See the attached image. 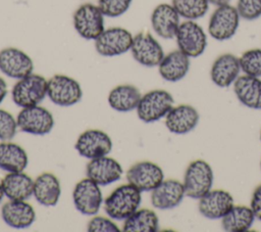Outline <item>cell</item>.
<instances>
[{"label": "cell", "mask_w": 261, "mask_h": 232, "mask_svg": "<svg viewBox=\"0 0 261 232\" xmlns=\"http://www.w3.org/2000/svg\"><path fill=\"white\" fill-rule=\"evenodd\" d=\"M186 196L182 182L175 179L163 180L151 191L152 205L161 211L176 207Z\"/></svg>", "instance_id": "ac0fdd59"}, {"label": "cell", "mask_w": 261, "mask_h": 232, "mask_svg": "<svg viewBox=\"0 0 261 232\" xmlns=\"http://www.w3.org/2000/svg\"><path fill=\"white\" fill-rule=\"evenodd\" d=\"M159 229V219L154 211L149 208L137 210L124 220V232H156Z\"/></svg>", "instance_id": "f546056e"}, {"label": "cell", "mask_w": 261, "mask_h": 232, "mask_svg": "<svg viewBox=\"0 0 261 232\" xmlns=\"http://www.w3.org/2000/svg\"><path fill=\"white\" fill-rule=\"evenodd\" d=\"M74 147L80 155L93 159L110 153L112 141L109 135L104 131L90 129L79 136Z\"/></svg>", "instance_id": "5bb4252c"}, {"label": "cell", "mask_w": 261, "mask_h": 232, "mask_svg": "<svg viewBox=\"0 0 261 232\" xmlns=\"http://www.w3.org/2000/svg\"><path fill=\"white\" fill-rule=\"evenodd\" d=\"M190 69V57L179 49L164 55L158 64L161 78L167 82H178L182 80Z\"/></svg>", "instance_id": "603a6c76"}, {"label": "cell", "mask_w": 261, "mask_h": 232, "mask_svg": "<svg viewBox=\"0 0 261 232\" xmlns=\"http://www.w3.org/2000/svg\"><path fill=\"white\" fill-rule=\"evenodd\" d=\"M133 0H98V7L104 16L118 17L129 8Z\"/></svg>", "instance_id": "d6a6232c"}, {"label": "cell", "mask_w": 261, "mask_h": 232, "mask_svg": "<svg viewBox=\"0 0 261 232\" xmlns=\"http://www.w3.org/2000/svg\"><path fill=\"white\" fill-rule=\"evenodd\" d=\"M241 65L239 57L231 53L219 55L210 69L211 81L219 88H227L239 78Z\"/></svg>", "instance_id": "44dd1931"}, {"label": "cell", "mask_w": 261, "mask_h": 232, "mask_svg": "<svg viewBox=\"0 0 261 232\" xmlns=\"http://www.w3.org/2000/svg\"><path fill=\"white\" fill-rule=\"evenodd\" d=\"M32 58L22 50L7 47L0 51V71L9 78L21 79L33 73Z\"/></svg>", "instance_id": "9a60e30c"}, {"label": "cell", "mask_w": 261, "mask_h": 232, "mask_svg": "<svg viewBox=\"0 0 261 232\" xmlns=\"http://www.w3.org/2000/svg\"><path fill=\"white\" fill-rule=\"evenodd\" d=\"M29 164L25 150L18 144L4 141L0 143V169L11 172H23Z\"/></svg>", "instance_id": "83f0119b"}, {"label": "cell", "mask_w": 261, "mask_h": 232, "mask_svg": "<svg viewBox=\"0 0 261 232\" xmlns=\"http://www.w3.org/2000/svg\"><path fill=\"white\" fill-rule=\"evenodd\" d=\"M141 97V92L137 87L119 85L109 92L108 103L112 109L118 112H128L137 109Z\"/></svg>", "instance_id": "4316f807"}, {"label": "cell", "mask_w": 261, "mask_h": 232, "mask_svg": "<svg viewBox=\"0 0 261 232\" xmlns=\"http://www.w3.org/2000/svg\"><path fill=\"white\" fill-rule=\"evenodd\" d=\"M73 27L86 40H96L104 29V14L92 3L82 4L73 13Z\"/></svg>", "instance_id": "8992f818"}, {"label": "cell", "mask_w": 261, "mask_h": 232, "mask_svg": "<svg viewBox=\"0 0 261 232\" xmlns=\"http://www.w3.org/2000/svg\"><path fill=\"white\" fill-rule=\"evenodd\" d=\"M260 168H261V160H260Z\"/></svg>", "instance_id": "b9f144b4"}, {"label": "cell", "mask_w": 261, "mask_h": 232, "mask_svg": "<svg viewBox=\"0 0 261 232\" xmlns=\"http://www.w3.org/2000/svg\"><path fill=\"white\" fill-rule=\"evenodd\" d=\"M260 140H261V132H260Z\"/></svg>", "instance_id": "60d3db41"}, {"label": "cell", "mask_w": 261, "mask_h": 232, "mask_svg": "<svg viewBox=\"0 0 261 232\" xmlns=\"http://www.w3.org/2000/svg\"><path fill=\"white\" fill-rule=\"evenodd\" d=\"M16 122L20 131L39 136L50 133L54 127L52 113L40 105L23 107L18 112Z\"/></svg>", "instance_id": "9c48e42d"}, {"label": "cell", "mask_w": 261, "mask_h": 232, "mask_svg": "<svg viewBox=\"0 0 261 232\" xmlns=\"http://www.w3.org/2000/svg\"><path fill=\"white\" fill-rule=\"evenodd\" d=\"M209 4H213L215 6H221L224 4H228L230 0H207Z\"/></svg>", "instance_id": "f35d334b"}, {"label": "cell", "mask_w": 261, "mask_h": 232, "mask_svg": "<svg viewBox=\"0 0 261 232\" xmlns=\"http://www.w3.org/2000/svg\"><path fill=\"white\" fill-rule=\"evenodd\" d=\"M250 207L253 211L255 218L261 221V184L253 191Z\"/></svg>", "instance_id": "8d00e7d4"}, {"label": "cell", "mask_w": 261, "mask_h": 232, "mask_svg": "<svg viewBox=\"0 0 261 232\" xmlns=\"http://www.w3.org/2000/svg\"><path fill=\"white\" fill-rule=\"evenodd\" d=\"M130 52L137 62L148 67L158 66L165 55L160 43L147 32H140L134 37Z\"/></svg>", "instance_id": "7c38bea8"}, {"label": "cell", "mask_w": 261, "mask_h": 232, "mask_svg": "<svg viewBox=\"0 0 261 232\" xmlns=\"http://www.w3.org/2000/svg\"><path fill=\"white\" fill-rule=\"evenodd\" d=\"M6 94H7V85L5 81L2 78H0V104L4 100Z\"/></svg>", "instance_id": "74e56055"}, {"label": "cell", "mask_w": 261, "mask_h": 232, "mask_svg": "<svg viewBox=\"0 0 261 232\" xmlns=\"http://www.w3.org/2000/svg\"><path fill=\"white\" fill-rule=\"evenodd\" d=\"M17 128V122L13 115L7 110L0 109V140H11L15 136Z\"/></svg>", "instance_id": "e575fe53"}, {"label": "cell", "mask_w": 261, "mask_h": 232, "mask_svg": "<svg viewBox=\"0 0 261 232\" xmlns=\"http://www.w3.org/2000/svg\"><path fill=\"white\" fill-rule=\"evenodd\" d=\"M234 205L232 195L223 189L210 190L199 198L198 210L200 214L210 220L221 219Z\"/></svg>", "instance_id": "2e32d148"}, {"label": "cell", "mask_w": 261, "mask_h": 232, "mask_svg": "<svg viewBox=\"0 0 261 232\" xmlns=\"http://www.w3.org/2000/svg\"><path fill=\"white\" fill-rule=\"evenodd\" d=\"M48 81L41 75L31 74L19 79L11 90L12 101L20 107L38 105L47 96Z\"/></svg>", "instance_id": "3957f363"}, {"label": "cell", "mask_w": 261, "mask_h": 232, "mask_svg": "<svg viewBox=\"0 0 261 232\" xmlns=\"http://www.w3.org/2000/svg\"><path fill=\"white\" fill-rule=\"evenodd\" d=\"M240 18L241 16L237 8L229 3L217 6L210 16L208 33L217 41L228 40L236 35Z\"/></svg>", "instance_id": "5b68a950"}, {"label": "cell", "mask_w": 261, "mask_h": 232, "mask_svg": "<svg viewBox=\"0 0 261 232\" xmlns=\"http://www.w3.org/2000/svg\"><path fill=\"white\" fill-rule=\"evenodd\" d=\"M142 200L141 191L132 184L115 188L104 200V211L110 219L122 221L134 214Z\"/></svg>", "instance_id": "6da1fadb"}, {"label": "cell", "mask_w": 261, "mask_h": 232, "mask_svg": "<svg viewBox=\"0 0 261 232\" xmlns=\"http://www.w3.org/2000/svg\"><path fill=\"white\" fill-rule=\"evenodd\" d=\"M47 96L56 105L70 106L82 99L83 91L76 80L58 74L48 80Z\"/></svg>", "instance_id": "52a82bcc"}, {"label": "cell", "mask_w": 261, "mask_h": 232, "mask_svg": "<svg viewBox=\"0 0 261 232\" xmlns=\"http://www.w3.org/2000/svg\"><path fill=\"white\" fill-rule=\"evenodd\" d=\"M123 173L121 165L107 155L90 159L86 166V175L99 186H107L118 181Z\"/></svg>", "instance_id": "e0dca14e"}, {"label": "cell", "mask_w": 261, "mask_h": 232, "mask_svg": "<svg viewBox=\"0 0 261 232\" xmlns=\"http://www.w3.org/2000/svg\"><path fill=\"white\" fill-rule=\"evenodd\" d=\"M3 196H4V192H3V189H2V186H1V183H0V202L3 199Z\"/></svg>", "instance_id": "ab89813d"}, {"label": "cell", "mask_w": 261, "mask_h": 232, "mask_svg": "<svg viewBox=\"0 0 261 232\" xmlns=\"http://www.w3.org/2000/svg\"><path fill=\"white\" fill-rule=\"evenodd\" d=\"M3 221L11 228H29L36 220L34 207L25 200H9L1 208Z\"/></svg>", "instance_id": "7402d4cb"}, {"label": "cell", "mask_w": 261, "mask_h": 232, "mask_svg": "<svg viewBox=\"0 0 261 232\" xmlns=\"http://www.w3.org/2000/svg\"><path fill=\"white\" fill-rule=\"evenodd\" d=\"M237 10L246 20H254L261 16V0H238Z\"/></svg>", "instance_id": "836d02e7"}, {"label": "cell", "mask_w": 261, "mask_h": 232, "mask_svg": "<svg viewBox=\"0 0 261 232\" xmlns=\"http://www.w3.org/2000/svg\"><path fill=\"white\" fill-rule=\"evenodd\" d=\"M200 120L198 110L190 104L173 106L165 115V126L169 132L184 135L193 131Z\"/></svg>", "instance_id": "d6986e66"}, {"label": "cell", "mask_w": 261, "mask_h": 232, "mask_svg": "<svg viewBox=\"0 0 261 232\" xmlns=\"http://www.w3.org/2000/svg\"><path fill=\"white\" fill-rule=\"evenodd\" d=\"M171 5L179 16L187 20L201 18L209 9V2L207 0H171Z\"/></svg>", "instance_id": "4dcf8cb0"}, {"label": "cell", "mask_w": 261, "mask_h": 232, "mask_svg": "<svg viewBox=\"0 0 261 232\" xmlns=\"http://www.w3.org/2000/svg\"><path fill=\"white\" fill-rule=\"evenodd\" d=\"M255 216L250 206L233 205L230 211L221 218V227L227 232L248 231L254 221Z\"/></svg>", "instance_id": "f1b7e54d"}, {"label": "cell", "mask_w": 261, "mask_h": 232, "mask_svg": "<svg viewBox=\"0 0 261 232\" xmlns=\"http://www.w3.org/2000/svg\"><path fill=\"white\" fill-rule=\"evenodd\" d=\"M173 97L166 90L155 89L141 97L137 107V114L144 123H154L168 113L173 107Z\"/></svg>", "instance_id": "277c9868"}, {"label": "cell", "mask_w": 261, "mask_h": 232, "mask_svg": "<svg viewBox=\"0 0 261 232\" xmlns=\"http://www.w3.org/2000/svg\"><path fill=\"white\" fill-rule=\"evenodd\" d=\"M1 186L10 200H25L34 193V180L23 172H11L3 177Z\"/></svg>", "instance_id": "cb8c5ba5"}, {"label": "cell", "mask_w": 261, "mask_h": 232, "mask_svg": "<svg viewBox=\"0 0 261 232\" xmlns=\"http://www.w3.org/2000/svg\"><path fill=\"white\" fill-rule=\"evenodd\" d=\"M179 17V14L171 4L161 3L152 11V29L159 37L163 39H172L175 37L180 25Z\"/></svg>", "instance_id": "ffe728a7"}, {"label": "cell", "mask_w": 261, "mask_h": 232, "mask_svg": "<svg viewBox=\"0 0 261 232\" xmlns=\"http://www.w3.org/2000/svg\"><path fill=\"white\" fill-rule=\"evenodd\" d=\"M241 71L245 75L261 78V49L254 48L245 51L240 57Z\"/></svg>", "instance_id": "1f68e13d"}, {"label": "cell", "mask_w": 261, "mask_h": 232, "mask_svg": "<svg viewBox=\"0 0 261 232\" xmlns=\"http://www.w3.org/2000/svg\"><path fill=\"white\" fill-rule=\"evenodd\" d=\"M233 92L239 101L253 109H261V80L260 78L244 75L233 83Z\"/></svg>", "instance_id": "d4e9b609"}, {"label": "cell", "mask_w": 261, "mask_h": 232, "mask_svg": "<svg viewBox=\"0 0 261 232\" xmlns=\"http://www.w3.org/2000/svg\"><path fill=\"white\" fill-rule=\"evenodd\" d=\"M134 36L123 28L114 27L104 30L95 40L96 51L106 57L117 56L130 50Z\"/></svg>", "instance_id": "30bf717a"}, {"label": "cell", "mask_w": 261, "mask_h": 232, "mask_svg": "<svg viewBox=\"0 0 261 232\" xmlns=\"http://www.w3.org/2000/svg\"><path fill=\"white\" fill-rule=\"evenodd\" d=\"M72 200L75 208L81 214L93 216L100 211L103 195L100 186L87 177L75 184L72 192Z\"/></svg>", "instance_id": "8fae6325"}, {"label": "cell", "mask_w": 261, "mask_h": 232, "mask_svg": "<svg viewBox=\"0 0 261 232\" xmlns=\"http://www.w3.org/2000/svg\"><path fill=\"white\" fill-rule=\"evenodd\" d=\"M89 232H117L119 228L110 219L104 217H94L87 225Z\"/></svg>", "instance_id": "d590c367"}, {"label": "cell", "mask_w": 261, "mask_h": 232, "mask_svg": "<svg viewBox=\"0 0 261 232\" xmlns=\"http://www.w3.org/2000/svg\"><path fill=\"white\" fill-rule=\"evenodd\" d=\"M174 38L178 49L189 57L202 55L207 47V35L195 20L181 22Z\"/></svg>", "instance_id": "ba28073f"}, {"label": "cell", "mask_w": 261, "mask_h": 232, "mask_svg": "<svg viewBox=\"0 0 261 232\" xmlns=\"http://www.w3.org/2000/svg\"><path fill=\"white\" fill-rule=\"evenodd\" d=\"M34 196L36 200L45 206L55 205L61 194V186L58 178L52 173H43L34 181Z\"/></svg>", "instance_id": "484cf974"}, {"label": "cell", "mask_w": 261, "mask_h": 232, "mask_svg": "<svg viewBox=\"0 0 261 232\" xmlns=\"http://www.w3.org/2000/svg\"><path fill=\"white\" fill-rule=\"evenodd\" d=\"M126 180L141 192L152 191L164 180V173L157 164L143 160L136 163L127 170Z\"/></svg>", "instance_id": "4fadbf2b"}, {"label": "cell", "mask_w": 261, "mask_h": 232, "mask_svg": "<svg viewBox=\"0 0 261 232\" xmlns=\"http://www.w3.org/2000/svg\"><path fill=\"white\" fill-rule=\"evenodd\" d=\"M214 174L211 166L204 159H195L189 164L184 176V187L188 197L199 199L213 186Z\"/></svg>", "instance_id": "7a4b0ae2"}]
</instances>
